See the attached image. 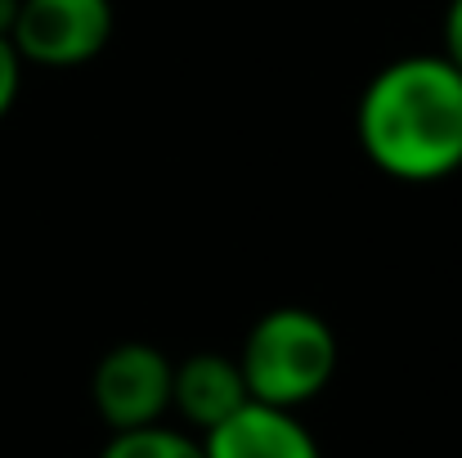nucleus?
<instances>
[{
	"instance_id": "1",
	"label": "nucleus",
	"mask_w": 462,
	"mask_h": 458,
	"mask_svg": "<svg viewBox=\"0 0 462 458\" xmlns=\"http://www.w3.org/2000/svg\"><path fill=\"white\" fill-rule=\"evenodd\" d=\"M359 145L368 162L409 184L445 180L462 166V72L445 54L386 63L359 95Z\"/></svg>"
},
{
	"instance_id": "2",
	"label": "nucleus",
	"mask_w": 462,
	"mask_h": 458,
	"mask_svg": "<svg viewBox=\"0 0 462 458\" xmlns=\"http://www.w3.org/2000/svg\"><path fill=\"white\" fill-rule=\"evenodd\" d=\"M238 369L256 405L297 414L337 373V332L306 305H274L252 323Z\"/></svg>"
},
{
	"instance_id": "9",
	"label": "nucleus",
	"mask_w": 462,
	"mask_h": 458,
	"mask_svg": "<svg viewBox=\"0 0 462 458\" xmlns=\"http://www.w3.org/2000/svg\"><path fill=\"white\" fill-rule=\"evenodd\" d=\"M445 59L462 72V0H449L445 9Z\"/></svg>"
},
{
	"instance_id": "10",
	"label": "nucleus",
	"mask_w": 462,
	"mask_h": 458,
	"mask_svg": "<svg viewBox=\"0 0 462 458\" xmlns=\"http://www.w3.org/2000/svg\"><path fill=\"white\" fill-rule=\"evenodd\" d=\"M14 18H18V0H0V36L14 32Z\"/></svg>"
},
{
	"instance_id": "8",
	"label": "nucleus",
	"mask_w": 462,
	"mask_h": 458,
	"mask_svg": "<svg viewBox=\"0 0 462 458\" xmlns=\"http://www.w3.org/2000/svg\"><path fill=\"white\" fill-rule=\"evenodd\" d=\"M18 86H23V59L14 54L9 36H0V117L14 108V99H18Z\"/></svg>"
},
{
	"instance_id": "5",
	"label": "nucleus",
	"mask_w": 462,
	"mask_h": 458,
	"mask_svg": "<svg viewBox=\"0 0 462 458\" xmlns=\"http://www.w3.org/2000/svg\"><path fill=\"white\" fill-rule=\"evenodd\" d=\"M202 441V458H323L319 441L292 409L247 400L234 418L211 427Z\"/></svg>"
},
{
	"instance_id": "7",
	"label": "nucleus",
	"mask_w": 462,
	"mask_h": 458,
	"mask_svg": "<svg viewBox=\"0 0 462 458\" xmlns=\"http://www.w3.org/2000/svg\"><path fill=\"white\" fill-rule=\"evenodd\" d=\"M99 458H202V441L180 432V427H135V432H113Z\"/></svg>"
},
{
	"instance_id": "6",
	"label": "nucleus",
	"mask_w": 462,
	"mask_h": 458,
	"mask_svg": "<svg viewBox=\"0 0 462 458\" xmlns=\"http://www.w3.org/2000/svg\"><path fill=\"white\" fill-rule=\"evenodd\" d=\"M247 400H252V396H247V382H243L238 360L216 355V351H198V355H189V360L175 364L171 409H175L198 436H207L211 427H220L225 418H234Z\"/></svg>"
},
{
	"instance_id": "4",
	"label": "nucleus",
	"mask_w": 462,
	"mask_h": 458,
	"mask_svg": "<svg viewBox=\"0 0 462 458\" xmlns=\"http://www.w3.org/2000/svg\"><path fill=\"white\" fill-rule=\"evenodd\" d=\"M171 378L175 364L149 341H122L104 351L90 378V400L113 432L153 427L171 414Z\"/></svg>"
},
{
	"instance_id": "3",
	"label": "nucleus",
	"mask_w": 462,
	"mask_h": 458,
	"mask_svg": "<svg viewBox=\"0 0 462 458\" xmlns=\"http://www.w3.org/2000/svg\"><path fill=\"white\" fill-rule=\"evenodd\" d=\"M113 36V0H18L9 45L36 68H81Z\"/></svg>"
}]
</instances>
